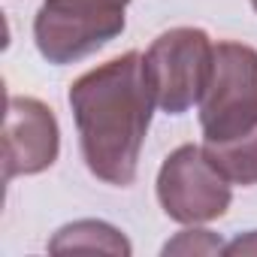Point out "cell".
Wrapping results in <instances>:
<instances>
[{
  "label": "cell",
  "mask_w": 257,
  "mask_h": 257,
  "mask_svg": "<svg viewBox=\"0 0 257 257\" xmlns=\"http://www.w3.org/2000/svg\"><path fill=\"white\" fill-rule=\"evenodd\" d=\"M70 109L91 176L115 188H131L155 109L143 55L124 52L82 73L70 85Z\"/></svg>",
  "instance_id": "cell-1"
},
{
  "label": "cell",
  "mask_w": 257,
  "mask_h": 257,
  "mask_svg": "<svg viewBox=\"0 0 257 257\" xmlns=\"http://www.w3.org/2000/svg\"><path fill=\"white\" fill-rule=\"evenodd\" d=\"M203 149H224L257 137V49L218 43L212 76L200 97Z\"/></svg>",
  "instance_id": "cell-2"
},
{
  "label": "cell",
  "mask_w": 257,
  "mask_h": 257,
  "mask_svg": "<svg viewBox=\"0 0 257 257\" xmlns=\"http://www.w3.org/2000/svg\"><path fill=\"white\" fill-rule=\"evenodd\" d=\"M131 0H43L34 19V43L55 64H76L121 37Z\"/></svg>",
  "instance_id": "cell-3"
},
{
  "label": "cell",
  "mask_w": 257,
  "mask_h": 257,
  "mask_svg": "<svg viewBox=\"0 0 257 257\" xmlns=\"http://www.w3.org/2000/svg\"><path fill=\"white\" fill-rule=\"evenodd\" d=\"M215 46L200 28L164 31L143 58V73L155 106L167 115H182L200 103L212 76Z\"/></svg>",
  "instance_id": "cell-4"
},
{
  "label": "cell",
  "mask_w": 257,
  "mask_h": 257,
  "mask_svg": "<svg viewBox=\"0 0 257 257\" xmlns=\"http://www.w3.org/2000/svg\"><path fill=\"white\" fill-rule=\"evenodd\" d=\"M230 179L209 161L203 146H179L158 173V203L179 224L218 221L230 209Z\"/></svg>",
  "instance_id": "cell-5"
},
{
  "label": "cell",
  "mask_w": 257,
  "mask_h": 257,
  "mask_svg": "<svg viewBox=\"0 0 257 257\" xmlns=\"http://www.w3.org/2000/svg\"><path fill=\"white\" fill-rule=\"evenodd\" d=\"M61 131L55 112L37 97H10L4 124V182L37 176L58 161Z\"/></svg>",
  "instance_id": "cell-6"
},
{
  "label": "cell",
  "mask_w": 257,
  "mask_h": 257,
  "mask_svg": "<svg viewBox=\"0 0 257 257\" xmlns=\"http://www.w3.org/2000/svg\"><path fill=\"white\" fill-rule=\"evenodd\" d=\"M49 251L64 254V251H106V254H131V242L121 236V230H115L106 221H76L67 224L55 233V239L49 242Z\"/></svg>",
  "instance_id": "cell-7"
},
{
  "label": "cell",
  "mask_w": 257,
  "mask_h": 257,
  "mask_svg": "<svg viewBox=\"0 0 257 257\" xmlns=\"http://www.w3.org/2000/svg\"><path fill=\"white\" fill-rule=\"evenodd\" d=\"M209 155V161L233 182L242 188L257 185V137L242 140L236 146H224V149H203Z\"/></svg>",
  "instance_id": "cell-8"
},
{
  "label": "cell",
  "mask_w": 257,
  "mask_h": 257,
  "mask_svg": "<svg viewBox=\"0 0 257 257\" xmlns=\"http://www.w3.org/2000/svg\"><path fill=\"white\" fill-rule=\"evenodd\" d=\"M218 251H224V242L209 230H185L164 245V254H218Z\"/></svg>",
  "instance_id": "cell-9"
},
{
  "label": "cell",
  "mask_w": 257,
  "mask_h": 257,
  "mask_svg": "<svg viewBox=\"0 0 257 257\" xmlns=\"http://www.w3.org/2000/svg\"><path fill=\"white\" fill-rule=\"evenodd\" d=\"M224 254H257V230H251L248 236H239L230 245H224Z\"/></svg>",
  "instance_id": "cell-10"
},
{
  "label": "cell",
  "mask_w": 257,
  "mask_h": 257,
  "mask_svg": "<svg viewBox=\"0 0 257 257\" xmlns=\"http://www.w3.org/2000/svg\"><path fill=\"white\" fill-rule=\"evenodd\" d=\"M251 7H254V13H257V0H251Z\"/></svg>",
  "instance_id": "cell-11"
}]
</instances>
